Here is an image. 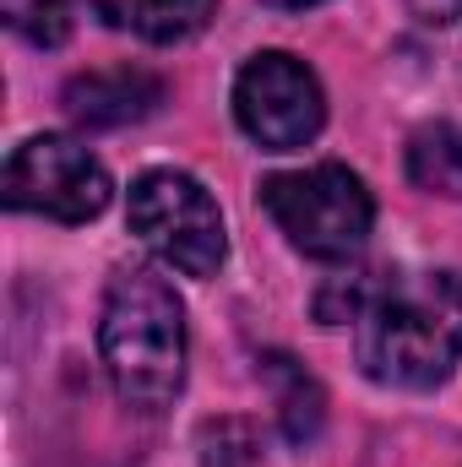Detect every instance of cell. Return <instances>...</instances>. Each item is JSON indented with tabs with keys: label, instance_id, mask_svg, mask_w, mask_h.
<instances>
[{
	"label": "cell",
	"instance_id": "1",
	"mask_svg": "<svg viewBox=\"0 0 462 467\" xmlns=\"http://www.w3.org/2000/svg\"><path fill=\"white\" fill-rule=\"evenodd\" d=\"M353 358L381 386H441L462 364V272H381L353 321Z\"/></svg>",
	"mask_w": 462,
	"mask_h": 467
},
{
	"label": "cell",
	"instance_id": "2",
	"mask_svg": "<svg viewBox=\"0 0 462 467\" xmlns=\"http://www.w3.org/2000/svg\"><path fill=\"white\" fill-rule=\"evenodd\" d=\"M99 353L125 408L158 413L185 386V305L152 266H120L104 294Z\"/></svg>",
	"mask_w": 462,
	"mask_h": 467
},
{
	"label": "cell",
	"instance_id": "3",
	"mask_svg": "<svg viewBox=\"0 0 462 467\" xmlns=\"http://www.w3.org/2000/svg\"><path fill=\"white\" fill-rule=\"evenodd\" d=\"M261 207L289 234V244L305 250L310 261L359 255L370 239V223H375V202H370L364 180L343 163H316L299 174L261 180Z\"/></svg>",
	"mask_w": 462,
	"mask_h": 467
},
{
	"label": "cell",
	"instance_id": "4",
	"mask_svg": "<svg viewBox=\"0 0 462 467\" xmlns=\"http://www.w3.org/2000/svg\"><path fill=\"white\" fill-rule=\"evenodd\" d=\"M131 229L136 239L185 277H213L229 255L224 213L202 180L180 169H147L131 185Z\"/></svg>",
	"mask_w": 462,
	"mask_h": 467
},
{
	"label": "cell",
	"instance_id": "5",
	"mask_svg": "<svg viewBox=\"0 0 462 467\" xmlns=\"http://www.w3.org/2000/svg\"><path fill=\"white\" fill-rule=\"evenodd\" d=\"M234 119L256 147L294 152L321 130L327 99H321V82L305 60H294L283 49H261L245 60V71L234 82Z\"/></svg>",
	"mask_w": 462,
	"mask_h": 467
},
{
	"label": "cell",
	"instance_id": "6",
	"mask_svg": "<svg viewBox=\"0 0 462 467\" xmlns=\"http://www.w3.org/2000/svg\"><path fill=\"white\" fill-rule=\"evenodd\" d=\"M5 202L16 213H44L55 223H88L110 207V174L82 141L33 136L5 163Z\"/></svg>",
	"mask_w": 462,
	"mask_h": 467
},
{
	"label": "cell",
	"instance_id": "7",
	"mask_svg": "<svg viewBox=\"0 0 462 467\" xmlns=\"http://www.w3.org/2000/svg\"><path fill=\"white\" fill-rule=\"evenodd\" d=\"M163 104V82L142 66H110V71H82L66 82V115L77 125H131L147 119Z\"/></svg>",
	"mask_w": 462,
	"mask_h": 467
},
{
	"label": "cell",
	"instance_id": "8",
	"mask_svg": "<svg viewBox=\"0 0 462 467\" xmlns=\"http://www.w3.org/2000/svg\"><path fill=\"white\" fill-rule=\"evenodd\" d=\"M88 11L115 33H136L147 44H180L213 22L218 0H88Z\"/></svg>",
	"mask_w": 462,
	"mask_h": 467
},
{
	"label": "cell",
	"instance_id": "9",
	"mask_svg": "<svg viewBox=\"0 0 462 467\" xmlns=\"http://www.w3.org/2000/svg\"><path fill=\"white\" fill-rule=\"evenodd\" d=\"M261 369H267V380L278 386V419H283V441L289 446H310L316 435H321V419H327V397H321V386L289 358V353H267L261 358Z\"/></svg>",
	"mask_w": 462,
	"mask_h": 467
},
{
	"label": "cell",
	"instance_id": "10",
	"mask_svg": "<svg viewBox=\"0 0 462 467\" xmlns=\"http://www.w3.org/2000/svg\"><path fill=\"white\" fill-rule=\"evenodd\" d=\"M408 180L419 191H430V196L462 202V125L441 119V125L414 130V141H408Z\"/></svg>",
	"mask_w": 462,
	"mask_h": 467
},
{
	"label": "cell",
	"instance_id": "11",
	"mask_svg": "<svg viewBox=\"0 0 462 467\" xmlns=\"http://www.w3.org/2000/svg\"><path fill=\"white\" fill-rule=\"evenodd\" d=\"M0 11H5L11 33H22L38 49H55L71 33V0H0Z\"/></svg>",
	"mask_w": 462,
	"mask_h": 467
},
{
	"label": "cell",
	"instance_id": "12",
	"mask_svg": "<svg viewBox=\"0 0 462 467\" xmlns=\"http://www.w3.org/2000/svg\"><path fill=\"white\" fill-rule=\"evenodd\" d=\"M256 451H261V441L245 419H218L202 430V467H250Z\"/></svg>",
	"mask_w": 462,
	"mask_h": 467
},
{
	"label": "cell",
	"instance_id": "13",
	"mask_svg": "<svg viewBox=\"0 0 462 467\" xmlns=\"http://www.w3.org/2000/svg\"><path fill=\"white\" fill-rule=\"evenodd\" d=\"M408 11H414L419 22H430V27H452V22H462V0H408Z\"/></svg>",
	"mask_w": 462,
	"mask_h": 467
},
{
	"label": "cell",
	"instance_id": "14",
	"mask_svg": "<svg viewBox=\"0 0 462 467\" xmlns=\"http://www.w3.org/2000/svg\"><path fill=\"white\" fill-rule=\"evenodd\" d=\"M272 11H310V5H321V0H267Z\"/></svg>",
	"mask_w": 462,
	"mask_h": 467
}]
</instances>
